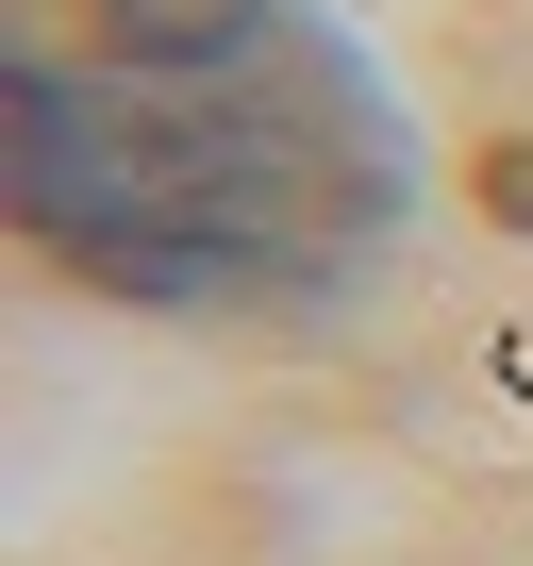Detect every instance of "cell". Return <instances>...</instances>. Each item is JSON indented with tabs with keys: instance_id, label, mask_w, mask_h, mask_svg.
Wrapping results in <instances>:
<instances>
[{
	"instance_id": "7a4b0ae2",
	"label": "cell",
	"mask_w": 533,
	"mask_h": 566,
	"mask_svg": "<svg viewBox=\"0 0 533 566\" xmlns=\"http://www.w3.org/2000/svg\"><path fill=\"white\" fill-rule=\"evenodd\" d=\"M483 217H500V233H533V134H500V150H483Z\"/></svg>"
},
{
	"instance_id": "6da1fadb",
	"label": "cell",
	"mask_w": 533,
	"mask_h": 566,
	"mask_svg": "<svg viewBox=\"0 0 533 566\" xmlns=\"http://www.w3.org/2000/svg\"><path fill=\"white\" fill-rule=\"evenodd\" d=\"M400 184V101L301 0H34L0 34V217L101 301L317 317Z\"/></svg>"
}]
</instances>
